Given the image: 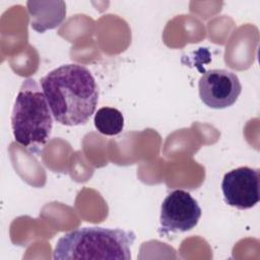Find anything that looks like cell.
Listing matches in <instances>:
<instances>
[{
    "mask_svg": "<svg viewBox=\"0 0 260 260\" xmlns=\"http://www.w3.org/2000/svg\"><path fill=\"white\" fill-rule=\"evenodd\" d=\"M54 119L65 126L83 125L92 116L99 87L91 72L79 64H65L41 79Z\"/></svg>",
    "mask_w": 260,
    "mask_h": 260,
    "instance_id": "1",
    "label": "cell"
},
{
    "mask_svg": "<svg viewBox=\"0 0 260 260\" xmlns=\"http://www.w3.org/2000/svg\"><path fill=\"white\" fill-rule=\"evenodd\" d=\"M135 241L133 232L121 229L85 226L63 235L53 251L55 260H130Z\"/></svg>",
    "mask_w": 260,
    "mask_h": 260,
    "instance_id": "2",
    "label": "cell"
},
{
    "mask_svg": "<svg viewBox=\"0 0 260 260\" xmlns=\"http://www.w3.org/2000/svg\"><path fill=\"white\" fill-rule=\"evenodd\" d=\"M53 114L43 89L32 78L22 81L11 114L15 141L32 153H39L53 129Z\"/></svg>",
    "mask_w": 260,
    "mask_h": 260,
    "instance_id": "3",
    "label": "cell"
},
{
    "mask_svg": "<svg viewBox=\"0 0 260 260\" xmlns=\"http://www.w3.org/2000/svg\"><path fill=\"white\" fill-rule=\"evenodd\" d=\"M201 213L198 202L189 192L175 190L161 203L158 232L162 235L188 232L197 225Z\"/></svg>",
    "mask_w": 260,
    "mask_h": 260,
    "instance_id": "4",
    "label": "cell"
},
{
    "mask_svg": "<svg viewBox=\"0 0 260 260\" xmlns=\"http://www.w3.org/2000/svg\"><path fill=\"white\" fill-rule=\"evenodd\" d=\"M198 89L200 100L205 106L224 109L237 102L242 85L236 73L225 69H211L201 75Z\"/></svg>",
    "mask_w": 260,
    "mask_h": 260,
    "instance_id": "5",
    "label": "cell"
},
{
    "mask_svg": "<svg viewBox=\"0 0 260 260\" xmlns=\"http://www.w3.org/2000/svg\"><path fill=\"white\" fill-rule=\"evenodd\" d=\"M259 170L240 167L223 176L221 190L224 202L244 210L254 207L260 200Z\"/></svg>",
    "mask_w": 260,
    "mask_h": 260,
    "instance_id": "6",
    "label": "cell"
},
{
    "mask_svg": "<svg viewBox=\"0 0 260 260\" xmlns=\"http://www.w3.org/2000/svg\"><path fill=\"white\" fill-rule=\"evenodd\" d=\"M31 27L44 32L58 26L65 18L66 9L62 1L59 2H27Z\"/></svg>",
    "mask_w": 260,
    "mask_h": 260,
    "instance_id": "7",
    "label": "cell"
},
{
    "mask_svg": "<svg viewBox=\"0 0 260 260\" xmlns=\"http://www.w3.org/2000/svg\"><path fill=\"white\" fill-rule=\"evenodd\" d=\"M93 123L100 133L114 136L122 132L124 127V117L122 113L115 108L103 107L94 114Z\"/></svg>",
    "mask_w": 260,
    "mask_h": 260,
    "instance_id": "8",
    "label": "cell"
}]
</instances>
